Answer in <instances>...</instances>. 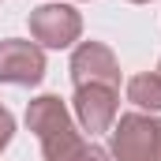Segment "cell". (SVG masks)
<instances>
[{"label": "cell", "instance_id": "cell-3", "mask_svg": "<svg viewBox=\"0 0 161 161\" xmlns=\"http://www.w3.org/2000/svg\"><path fill=\"white\" fill-rule=\"evenodd\" d=\"M30 34L49 49H64L82 34V19L68 4H41L30 11Z\"/></svg>", "mask_w": 161, "mask_h": 161}, {"label": "cell", "instance_id": "cell-5", "mask_svg": "<svg viewBox=\"0 0 161 161\" xmlns=\"http://www.w3.org/2000/svg\"><path fill=\"white\" fill-rule=\"evenodd\" d=\"M71 79H75V86H90V82L120 86V64H116L113 49L101 41H82L71 56Z\"/></svg>", "mask_w": 161, "mask_h": 161}, {"label": "cell", "instance_id": "cell-10", "mask_svg": "<svg viewBox=\"0 0 161 161\" xmlns=\"http://www.w3.org/2000/svg\"><path fill=\"white\" fill-rule=\"evenodd\" d=\"M158 75H161V64H158Z\"/></svg>", "mask_w": 161, "mask_h": 161}, {"label": "cell", "instance_id": "cell-8", "mask_svg": "<svg viewBox=\"0 0 161 161\" xmlns=\"http://www.w3.org/2000/svg\"><path fill=\"white\" fill-rule=\"evenodd\" d=\"M11 131H15V120H11V113L0 105V150L11 142Z\"/></svg>", "mask_w": 161, "mask_h": 161}, {"label": "cell", "instance_id": "cell-1", "mask_svg": "<svg viewBox=\"0 0 161 161\" xmlns=\"http://www.w3.org/2000/svg\"><path fill=\"white\" fill-rule=\"evenodd\" d=\"M26 124H30V131L38 135L45 161H113L101 146L86 142L79 131H75V124H71V116H68L64 101L53 97V94L30 101Z\"/></svg>", "mask_w": 161, "mask_h": 161}, {"label": "cell", "instance_id": "cell-9", "mask_svg": "<svg viewBox=\"0 0 161 161\" xmlns=\"http://www.w3.org/2000/svg\"><path fill=\"white\" fill-rule=\"evenodd\" d=\"M131 4H146V0H131Z\"/></svg>", "mask_w": 161, "mask_h": 161}, {"label": "cell", "instance_id": "cell-4", "mask_svg": "<svg viewBox=\"0 0 161 161\" xmlns=\"http://www.w3.org/2000/svg\"><path fill=\"white\" fill-rule=\"evenodd\" d=\"M45 75V53L38 41H19L8 38L0 41V82L15 86H34Z\"/></svg>", "mask_w": 161, "mask_h": 161}, {"label": "cell", "instance_id": "cell-2", "mask_svg": "<svg viewBox=\"0 0 161 161\" xmlns=\"http://www.w3.org/2000/svg\"><path fill=\"white\" fill-rule=\"evenodd\" d=\"M113 158L116 161H161V120L127 113L113 124Z\"/></svg>", "mask_w": 161, "mask_h": 161}, {"label": "cell", "instance_id": "cell-6", "mask_svg": "<svg viewBox=\"0 0 161 161\" xmlns=\"http://www.w3.org/2000/svg\"><path fill=\"white\" fill-rule=\"evenodd\" d=\"M116 101H120L116 86H97V82L75 86V116H79V124L90 135L109 131L116 124Z\"/></svg>", "mask_w": 161, "mask_h": 161}, {"label": "cell", "instance_id": "cell-7", "mask_svg": "<svg viewBox=\"0 0 161 161\" xmlns=\"http://www.w3.org/2000/svg\"><path fill=\"white\" fill-rule=\"evenodd\" d=\"M127 101H135L139 109H161V75L158 71H142L135 79H127Z\"/></svg>", "mask_w": 161, "mask_h": 161}]
</instances>
